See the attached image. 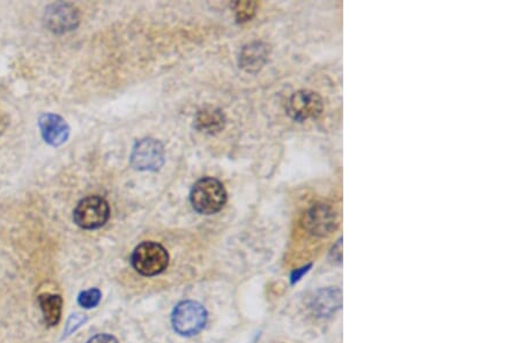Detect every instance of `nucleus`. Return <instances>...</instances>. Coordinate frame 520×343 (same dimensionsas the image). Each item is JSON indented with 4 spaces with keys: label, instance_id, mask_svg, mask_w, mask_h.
Wrapping results in <instances>:
<instances>
[{
    "label": "nucleus",
    "instance_id": "1",
    "mask_svg": "<svg viewBox=\"0 0 520 343\" xmlns=\"http://www.w3.org/2000/svg\"><path fill=\"white\" fill-rule=\"evenodd\" d=\"M192 207L200 214L212 215L221 211L227 203V192L221 181L201 178L193 185L190 194Z\"/></svg>",
    "mask_w": 520,
    "mask_h": 343
},
{
    "label": "nucleus",
    "instance_id": "2",
    "mask_svg": "<svg viewBox=\"0 0 520 343\" xmlns=\"http://www.w3.org/2000/svg\"><path fill=\"white\" fill-rule=\"evenodd\" d=\"M131 262L138 273L144 277H154L168 267L169 255L162 245L145 242L133 251Z\"/></svg>",
    "mask_w": 520,
    "mask_h": 343
},
{
    "label": "nucleus",
    "instance_id": "3",
    "mask_svg": "<svg viewBox=\"0 0 520 343\" xmlns=\"http://www.w3.org/2000/svg\"><path fill=\"white\" fill-rule=\"evenodd\" d=\"M171 322L173 329L178 334L185 336L196 335L206 325L207 312L199 303L185 301L175 307Z\"/></svg>",
    "mask_w": 520,
    "mask_h": 343
},
{
    "label": "nucleus",
    "instance_id": "4",
    "mask_svg": "<svg viewBox=\"0 0 520 343\" xmlns=\"http://www.w3.org/2000/svg\"><path fill=\"white\" fill-rule=\"evenodd\" d=\"M110 218V207L101 196H87L79 201L73 212V220L77 225L86 230H94L103 227Z\"/></svg>",
    "mask_w": 520,
    "mask_h": 343
},
{
    "label": "nucleus",
    "instance_id": "5",
    "mask_svg": "<svg viewBox=\"0 0 520 343\" xmlns=\"http://www.w3.org/2000/svg\"><path fill=\"white\" fill-rule=\"evenodd\" d=\"M80 23L78 8L67 3L49 5L45 13V25L50 31L65 34L75 29Z\"/></svg>",
    "mask_w": 520,
    "mask_h": 343
},
{
    "label": "nucleus",
    "instance_id": "6",
    "mask_svg": "<svg viewBox=\"0 0 520 343\" xmlns=\"http://www.w3.org/2000/svg\"><path fill=\"white\" fill-rule=\"evenodd\" d=\"M164 162V149L161 142L154 139L138 141L131 154V164L137 170L156 171Z\"/></svg>",
    "mask_w": 520,
    "mask_h": 343
},
{
    "label": "nucleus",
    "instance_id": "7",
    "mask_svg": "<svg viewBox=\"0 0 520 343\" xmlns=\"http://www.w3.org/2000/svg\"><path fill=\"white\" fill-rule=\"evenodd\" d=\"M303 225L314 236H329L338 225L336 212L329 205L316 203L304 214Z\"/></svg>",
    "mask_w": 520,
    "mask_h": 343
},
{
    "label": "nucleus",
    "instance_id": "8",
    "mask_svg": "<svg viewBox=\"0 0 520 343\" xmlns=\"http://www.w3.org/2000/svg\"><path fill=\"white\" fill-rule=\"evenodd\" d=\"M324 107L321 97L311 90H299L293 94L287 104V112L297 122L317 118Z\"/></svg>",
    "mask_w": 520,
    "mask_h": 343
},
{
    "label": "nucleus",
    "instance_id": "9",
    "mask_svg": "<svg viewBox=\"0 0 520 343\" xmlns=\"http://www.w3.org/2000/svg\"><path fill=\"white\" fill-rule=\"evenodd\" d=\"M42 138L52 147H60L70 137V126L65 119L55 114H42L38 120Z\"/></svg>",
    "mask_w": 520,
    "mask_h": 343
},
{
    "label": "nucleus",
    "instance_id": "10",
    "mask_svg": "<svg viewBox=\"0 0 520 343\" xmlns=\"http://www.w3.org/2000/svg\"><path fill=\"white\" fill-rule=\"evenodd\" d=\"M343 305V294L338 288H324L311 297L310 309L317 317H330Z\"/></svg>",
    "mask_w": 520,
    "mask_h": 343
},
{
    "label": "nucleus",
    "instance_id": "11",
    "mask_svg": "<svg viewBox=\"0 0 520 343\" xmlns=\"http://www.w3.org/2000/svg\"><path fill=\"white\" fill-rule=\"evenodd\" d=\"M269 53V47L262 42H255L247 45L240 53V66L247 72H257L264 66Z\"/></svg>",
    "mask_w": 520,
    "mask_h": 343
},
{
    "label": "nucleus",
    "instance_id": "12",
    "mask_svg": "<svg viewBox=\"0 0 520 343\" xmlns=\"http://www.w3.org/2000/svg\"><path fill=\"white\" fill-rule=\"evenodd\" d=\"M38 303H40L45 324L51 327L57 325L62 317V307H63L62 297L53 294H42L38 297Z\"/></svg>",
    "mask_w": 520,
    "mask_h": 343
},
{
    "label": "nucleus",
    "instance_id": "13",
    "mask_svg": "<svg viewBox=\"0 0 520 343\" xmlns=\"http://www.w3.org/2000/svg\"><path fill=\"white\" fill-rule=\"evenodd\" d=\"M225 125V116L221 111L216 109H203L199 111L196 117L197 129L207 133H215L221 131Z\"/></svg>",
    "mask_w": 520,
    "mask_h": 343
},
{
    "label": "nucleus",
    "instance_id": "14",
    "mask_svg": "<svg viewBox=\"0 0 520 343\" xmlns=\"http://www.w3.org/2000/svg\"><path fill=\"white\" fill-rule=\"evenodd\" d=\"M257 4L253 1H237L234 4L236 18L240 23L249 21L255 15Z\"/></svg>",
    "mask_w": 520,
    "mask_h": 343
},
{
    "label": "nucleus",
    "instance_id": "15",
    "mask_svg": "<svg viewBox=\"0 0 520 343\" xmlns=\"http://www.w3.org/2000/svg\"><path fill=\"white\" fill-rule=\"evenodd\" d=\"M101 297H102V294L99 289H89V290H86L79 295L78 302L82 307L92 309L100 303Z\"/></svg>",
    "mask_w": 520,
    "mask_h": 343
},
{
    "label": "nucleus",
    "instance_id": "16",
    "mask_svg": "<svg viewBox=\"0 0 520 343\" xmlns=\"http://www.w3.org/2000/svg\"><path fill=\"white\" fill-rule=\"evenodd\" d=\"M86 321H87L86 316H82V314H72L69 321H67L64 334H65V336L70 335L72 333L75 332L80 326L84 325Z\"/></svg>",
    "mask_w": 520,
    "mask_h": 343
},
{
    "label": "nucleus",
    "instance_id": "17",
    "mask_svg": "<svg viewBox=\"0 0 520 343\" xmlns=\"http://www.w3.org/2000/svg\"><path fill=\"white\" fill-rule=\"evenodd\" d=\"M330 257H331V260L334 264H341V262H343V240H339L336 242V245L331 250Z\"/></svg>",
    "mask_w": 520,
    "mask_h": 343
},
{
    "label": "nucleus",
    "instance_id": "18",
    "mask_svg": "<svg viewBox=\"0 0 520 343\" xmlns=\"http://www.w3.org/2000/svg\"><path fill=\"white\" fill-rule=\"evenodd\" d=\"M87 343H119V341L114 336L109 334H99L89 340Z\"/></svg>",
    "mask_w": 520,
    "mask_h": 343
},
{
    "label": "nucleus",
    "instance_id": "19",
    "mask_svg": "<svg viewBox=\"0 0 520 343\" xmlns=\"http://www.w3.org/2000/svg\"><path fill=\"white\" fill-rule=\"evenodd\" d=\"M309 267H310V266H308V267H303V268H301V270H296V272H294L292 275L293 283H295L296 281H299V279L303 277V274L308 272V268H309Z\"/></svg>",
    "mask_w": 520,
    "mask_h": 343
}]
</instances>
